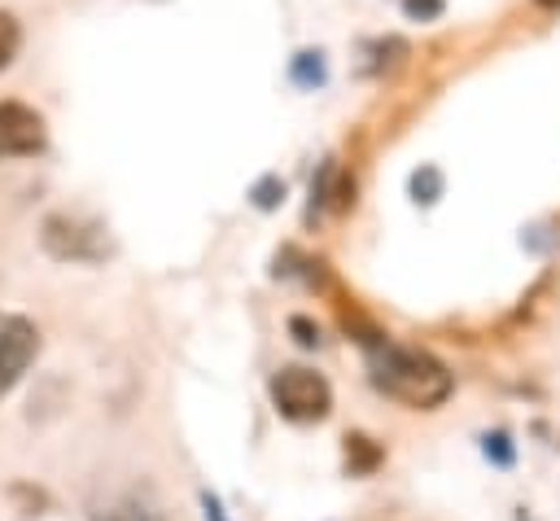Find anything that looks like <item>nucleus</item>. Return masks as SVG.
I'll use <instances>...</instances> for the list:
<instances>
[{
    "instance_id": "20e7f679",
    "label": "nucleus",
    "mask_w": 560,
    "mask_h": 521,
    "mask_svg": "<svg viewBox=\"0 0 560 521\" xmlns=\"http://www.w3.org/2000/svg\"><path fill=\"white\" fill-rule=\"evenodd\" d=\"M39 355V328L26 315H4L0 311V398L22 381L31 359Z\"/></svg>"
},
{
    "instance_id": "f8f14e48",
    "label": "nucleus",
    "mask_w": 560,
    "mask_h": 521,
    "mask_svg": "<svg viewBox=\"0 0 560 521\" xmlns=\"http://www.w3.org/2000/svg\"><path fill=\"white\" fill-rule=\"evenodd\" d=\"M442 9H446V0H402V13L411 22H433V18H442Z\"/></svg>"
},
{
    "instance_id": "f257e3e1",
    "label": "nucleus",
    "mask_w": 560,
    "mask_h": 521,
    "mask_svg": "<svg viewBox=\"0 0 560 521\" xmlns=\"http://www.w3.org/2000/svg\"><path fill=\"white\" fill-rule=\"evenodd\" d=\"M363 359H368V377L381 394L398 398L402 407H416V412H433L451 398L455 390V377L446 372L442 359H433L429 350H416V346H398L389 337H363Z\"/></svg>"
},
{
    "instance_id": "dca6fc26",
    "label": "nucleus",
    "mask_w": 560,
    "mask_h": 521,
    "mask_svg": "<svg viewBox=\"0 0 560 521\" xmlns=\"http://www.w3.org/2000/svg\"><path fill=\"white\" fill-rule=\"evenodd\" d=\"M534 4H538V9H556L560 0H534Z\"/></svg>"
},
{
    "instance_id": "1a4fd4ad",
    "label": "nucleus",
    "mask_w": 560,
    "mask_h": 521,
    "mask_svg": "<svg viewBox=\"0 0 560 521\" xmlns=\"http://www.w3.org/2000/svg\"><path fill=\"white\" fill-rule=\"evenodd\" d=\"M411 197H416L420 206H433V201L442 197V171H438V166L411 171Z\"/></svg>"
},
{
    "instance_id": "ddd939ff",
    "label": "nucleus",
    "mask_w": 560,
    "mask_h": 521,
    "mask_svg": "<svg viewBox=\"0 0 560 521\" xmlns=\"http://www.w3.org/2000/svg\"><path fill=\"white\" fill-rule=\"evenodd\" d=\"M289 333L298 337V346H319V324H311L306 315H293L289 320Z\"/></svg>"
},
{
    "instance_id": "9d476101",
    "label": "nucleus",
    "mask_w": 560,
    "mask_h": 521,
    "mask_svg": "<svg viewBox=\"0 0 560 521\" xmlns=\"http://www.w3.org/2000/svg\"><path fill=\"white\" fill-rule=\"evenodd\" d=\"M18 48H22V26H18V18H13V13H4V9H0V70H9V66H13Z\"/></svg>"
},
{
    "instance_id": "0eeeda50",
    "label": "nucleus",
    "mask_w": 560,
    "mask_h": 521,
    "mask_svg": "<svg viewBox=\"0 0 560 521\" xmlns=\"http://www.w3.org/2000/svg\"><path fill=\"white\" fill-rule=\"evenodd\" d=\"M289 79L298 83V88H306V92H315V88H324V79H328V66H324V53L319 48H302L293 61H289Z\"/></svg>"
},
{
    "instance_id": "9b49d317",
    "label": "nucleus",
    "mask_w": 560,
    "mask_h": 521,
    "mask_svg": "<svg viewBox=\"0 0 560 521\" xmlns=\"http://www.w3.org/2000/svg\"><path fill=\"white\" fill-rule=\"evenodd\" d=\"M249 197H254L258 210H276V206L284 201V180H280V175H262V180L249 188Z\"/></svg>"
},
{
    "instance_id": "6e6552de",
    "label": "nucleus",
    "mask_w": 560,
    "mask_h": 521,
    "mask_svg": "<svg viewBox=\"0 0 560 521\" xmlns=\"http://www.w3.org/2000/svg\"><path fill=\"white\" fill-rule=\"evenodd\" d=\"M381 464V447L368 433H346V468L350 473H372Z\"/></svg>"
},
{
    "instance_id": "f03ea898",
    "label": "nucleus",
    "mask_w": 560,
    "mask_h": 521,
    "mask_svg": "<svg viewBox=\"0 0 560 521\" xmlns=\"http://www.w3.org/2000/svg\"><path fill=\"white\" fill-rule=\"evenodd\" d=\"M267 394H271V407L293 425H315L332 412V385L324 381V372L302 368V363L271 372Z\"/></svg>"
},
{
    "instance_id": "423d86ee",
    "label": "nucleus",
    "mask_w": 560,
    "mask_h": 521,
    "mask_svg": "<svg viewBox=\"0 0 560 521\" xmlns=\"http://www.w3.org/2000/svg\"><path fill=\"white\" fill-rule=\"evenodd\" d=\"M92 521H166V517L144 490H118L92 508Z\"/></svg>"
},
{
    "instance_id": "2eb2a0df",
    "label": "nucleus",
    "mask_w": 560,
    "mask_h": 521,
    "mask_svg": "<svg viewBox=\"0 0 560 521\" xmlns=\"http://www.w3.org/2000/svg\"><path fill=\"white\" fill-rule=\"evenodd\" d=\"M201 508H206V521H228V517H223V508H219V499H214V495H201Z\"/></svg>"
},
{
    "instance_id": "4468645a",
    "label": "nucleus",
    "mask_w": 560,
    "mask_h": 521,
    "mask_svg": "<svg viewBox=\"0 0 560 521\" xmlns=\"http://www.w3.org/2000/svg\"><path fill=\"white\" fill-rule=\"evenodd\" d=\"M486 455H490L494 464H512V447H508V433H490V438H486Z\"/></svg>"
},
{
    "instance_id": "7ed1b4c3",
    "label": "nucleus",
    "mask_w": 560,
    "mask_h": 521,
    "mask_svg": "<svg viewBox=\"0 0 560 521\" xmlns=\"http://www.w3.org/2000/svg\"><path fill=\"white\" fill-rule=\"evenodd\" d=\"M39 241L44 250L57 258V263H101L109 254V236L101 223L83 219V215H48L44 228H39Z\"/></svg>"
},
{
    "instance_id": "39448f33",
    "label": "nucleus",
    "mask_w": 560,
    "mask_h": 521,
    "mask_svg": "<svg viewBox=\"0 0 560 521\" xmlns=\"http://www.w3.org/2000/svg\"><path fill=\"white\" fill-rule=\"evenodd\" d=\"M44 149V118L22 101H0V158H26Z\"/></svg>"
}]
</instances>
